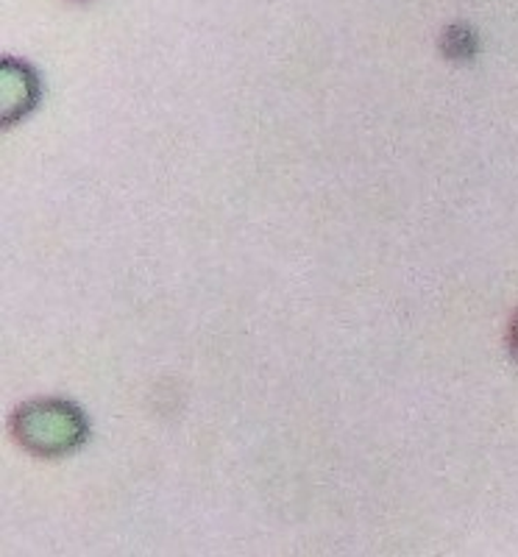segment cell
<instances>
[{
  "label": "cell",
  "mask_w": 518,
  "mask_h": 557,
  "mask_svg": "<svg viewBox=\"0 0 518 557\" xmlns=\"http://www.w3.org/2000/svg\"><path fill=\"white\" fill-rule=\"evenodd\" d=\"M12 435L20 446L39 457H64L82 449L89 437L84 412L73 401L34 399L12 416Z\"/></svg>",
  "instance_id": "1"
},
{
  "label": "cell",
  "mask_w": 518,
  "mask_h": 557,
  "mask_svg": "<svg viewBox=\"0 0 518 557\" xmlns=\"http://www.w3.org/2000/svg\"><path fill=\"white\" fill-rule=\"evenodd\" d=\"M477 42L466 28H449L446 39H443V51L449 53V59H468L474 53Z\"/></svg>",
  "instance_id": "3"
},
{
  "label": "cell",
  "mask_w": 518,
  "mask_h": 557,
  "mask_svg": "<svg viewBox=\"0 0 518 557\" xmlns=\"http://www.w3.org/2000/svg\"><path fill=\"white\" fill-rule=\"evenodd\" d=\"M0 84H3V126H12L37 107L39 78L28 64L17 62V59H3Z\"/></svg>",
  "instance_id": "2"
},
{
  "label": "cell",
  "mask_w": 518,
  "mask_h": 557,
  "mask_svg": "<svg viewBox=\"0 0 518 557\" xmlns=\"http://www.w3.org/2000/svg\"><path fill=\"white\" fill-rule=\"evenodd\" d=\"M510 351H513V357L518 360V315H516V321H513V326H510Z\"/></svg>",
  "instance_id": "4"
}]
</instances>
